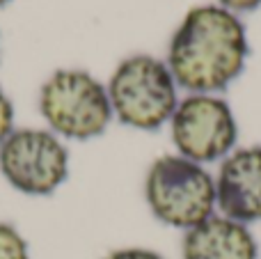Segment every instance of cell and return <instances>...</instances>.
<instances>
[{
    "label": "cell",
    "instance_id": "obj_12",
    "mask_svg": "<svg viewBox=\"0 0 261 259\" xmlns=\"http://www.w3.org/2000/svg\"><path fill=\"white\" fill-rule=\"evenodd\" d=\"M220 5L229 12H252L261 5V0H220Z\"/></svg>",
    "mask_w": 261,
    "mask_h": 259
},
{
    "label": "cell",
    "instance_id": "obj_9",
    "mask_svg": "<svg viewBox=\"0 0 261 259\" xmlns=\"http://www.w3.org/2000/svg\"><path fill=\"white\" fill-rule=\"evenodd\" d=\"M0 259H30L28 241L9 223H0Z\"/></svg>",
    "mask_w": 261,
    "mask_h": 259
},
{
    "label": "cell",
    "instance_id": "obj_4",
    "mask_svg": "<svg viewBox=\"0 0 261 259\" xmlns=\"http://www.w3.org/2000/svg\"><path fill=\"white\" fill-rule=\"evenodd\" d=\"M41 117L55 136L71 140H90L108 128L113 119L108 90L78 69L55 71L39 92Z\"/></svg>",
    "mask_w": 261,
    "mask_h": 259
},
{
    "label": "cell",
    "instance_id": "obj_8",
    "mask_svg": "<svg viewBox=\"0 0 261 259\" xmlns=\"http://www.w3.org/2000/svg\"><path fill=\"white\" fill-rule=\"evenodd\" d=\"M184 259H259V246L248 225L227 216H211L186 232Z\"/></svg>",
    "mask_w": 261,
    "mask_h": 259
},
{
    "label": "cell",
    "instance_id": "obj_6",
    "mask_svg": "<svg viewBox=\"0 0 261 259\" xmlns=\"http://www.w3.org/2000/svg\"><path fill=\"white\" fill-rule=\"evenodd\" d=\"M179 156L204 165L234 151L239 126L229 103L213 94H190L170 119Z\"/></svg>",
    "mask_w": 261,
    "mask_h": 259
},
{
    "label": "cell",
    "instance_id": "obj_5",
    "mask_svg": "<svg viewBox=\"0 0 261 259\" xmlns=\"http://www.w3.org/2000/svg\"><path fill=\"white\" fill-rule=\"evenodd\" d=\"M0 172L25 195H50L69 174V151L53 131L14 128L0 145Z\"/></svg>",
    "mask_w": 261,
    "mask_h": 259
},
{
    "label": "cell",
    "instance_id": "obj_7",
    "mask_svg": "<svg viewBox=\"0 0 261 259\" xmlns=\"http://www.w3.org/2000/svg\"><path fill=\"white\" fill-rule=\"evenodd\" d=\"M216 206L222 216L248 225L261 220V147L225 156L216 177Z\"/></svg>",
    "mask_w": 261,
    "mask_h": 259
},
{
    "label": "cell",
    "instance_id": "obj_1",
    "mask_svg": "<svg viewBox=\"0 0 261 259\" xmlns=\"http://www.w3.org/2000/svg\"><path fill=\"white\" fill-rule=\"evenodd\" d=\"M248 39L241 18L216 5L193 7L174 32L167 69L174 83L193 94L225 90L241 76Z\"/></svg>",
    "mask_w": 261,
    "mask_h": 259
},
{
    "label": "cell",
    "instance_id": "obj_11",
    "mask_svg": "<svg viewBox=\"0 0 261 259\" xmlns=\"http://www.w3.org/2000/svg\"><path fill=\"white\" fill-rule=\"evenodd\" d=\"M103 259H165V257L156 250H147V248H119V250L108 252Z\"/></svg>",
    "mask_w": 261,
    "mask_h": 259
},
{
    "label": "cell",
    "instance_id": "obj_10",
    "mask_svg": "<svg viewBox=\"0 0 261 259\" xmlns=\"http://www.w3.org/2000/svg\"><path fill=\"white\" fill-rule=\"evenodd\" d=\"M14 131V106L0 87V145Z\"/></svg>",
    "mask_w": 261,
    "mask_h": 259
},
{
    "label": "cell",
    "instance_id": "obj_2",
    "mask_svg": "<svg viewBox=\"0 0 261 259\" xmlns=\"http://www.w3.org/2000/svg\"><path fill=\"white\" fill-rule=\"evenodd\" d=\"M144 197L161 223L188 232L213 216L216 179L195 161L179 154H165L149 168Z\"/></svg>",
    "mask_w": 261,
    "mask_h": 259
},
{
    "label": "cell",
    "instance_id": "obj_13",
    "mask_svg": "<svg viewBox=\"0 0 261 259\" xmlns=\"http://www.w3.org/2000/svg\"><path fill=\"white\" fill-rule=\"evenodd\" d=\"M5 3H9V0H0V7H3V5H5Z\"/></svg>",
    "mask_w": 261,
    "mask_h": 259
},
{
    "label": "cell",
    "instance_id": "obj_3",
    "mask_svg": "<svg viewBox=\"0 0 261 259\" xmlns=\"http://www.w3.org/2000/svg\"><path fill=\"white\" fill-rule=\"evenodd\" d=\"M113 115L140 131H156L176 110V83L165 62L133 55L119 62L108 83Z\"/></svg>",
    "mask_w": 261,
    "mask_h": 259
}]
</instances>
